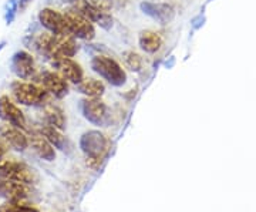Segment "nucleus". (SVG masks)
I'll return each mask as SVG.
<instances>
[{
  "instance_id": "22",
  "label": "nucleus",
  "mask_w": 256,
  "mask_h": 212,
  "mask_svg": "<svg viewBox=\"0 0 256 212\" xmlns=\"http://www.w3.org/2000/svg\"><path fill=\"white\" fill-rule=\"evenodd\" d=\"M122 58H124L126 66H127L132 73H138V72L142 70V57L138 54L137 52H134V50L124 52Z\"/></svg>"
},
{
  "instance_id": "15",
  "label": "nucleus",
  "mask_w": 256,
  "mask_h": 212,
  "mask_svg": "<svg viewBox=\"0 0 256 212\" xmlns=\"http://www.w3.org/2000/svg\"><path fill=\"white\" fill-rule=\"evenodd\" d=\"M43 137H46L47 141L53 146L57 150H60V151H63L66 154H68V152H72V150H73V144H72V141L67 138L66 136H64L63 132H62V130H57L54 127H52V126H44V127H42V130L38 131Z\"/></svg>"
},
{
  "instance_id": "19",
  "label": "nucleus",
  "mask_w": 256,
  "mask_h": 212,
  "mask_svg": "<svg viewBox=\"0 0 256 212\" xmlns=\"http://www.w3.org/2000/svg\"><path fill=\"white\" fill-rule=\"evenodd\" d=\"M42 108H43L44 118H46V122L48 126H52L57 130H62V131L66 128L67 118H66V114H64L63 108L60 106L50 102H47L46 106H43Z\"/></svg>"
},
{
  "instance_id": "8",
  "label": "nucleus",
  "mask_w": 256,
  "mask_h": 212,
  "mask_svg": "<svg viewBox=\"0 0 256 212\" xmlns=\"http://www.w3.org/2000/svg\"><path fill=\"white\" fill-rule=\"evenodd\" d=\"M82 112L84 118L98 127L108 126L111 120L108 106L101 98H88L86 97L82 102Z\"/></svg>"
},
{
  "instance_id": "27",
  "label": "nucleus",
  "mask_w": 256,
  "mask_h": 212,
  "mask_svg": "<svg viewBox=\"0 0 256 212\" xmlns=\"http://www.w3.org/2000/svg\"><path fill=\"white\" fill-rule=\"evenodd\" d=\"M4 152H6V148L0 142V162H2V158L4 157Z\"/></svg>"
},
{
  "instance_id": "11",
  "label": "nucleus",
  "mask_w": 256,
  "mask_h": 212,
  "mask_svg": "<svg viewBox=\"0 0 256 212\" xmlns=\"http://www.w3.org/2000/svg\"><path fill=\"white\" fill-rule=\"evenodd\" d=\"M0 120L23 131L28 128V120H26L24 112L20 110V107L8 94L0 96Z\"/></svg>"
},
{
  "instance_id": "7",
  "label": "nucleus",
  "mask_w": 256,
  "mask_h": 212,
  "mask_svg": "<svg viewBox=\"0 0 256 212\" xmlns=\"http://www.w3.org/2000/svg\"><path fill=\"white\" fill-rule=\"evenodd\" d=\"M0 176H3L4 180L16 181V182H22L26 185L33 184L37 181L34 170H32L24 162L13 161V160L0 162Z\"/></svg>"
},
{
  "instance_id": "13",
  "label": "nucleus",
  "mask_w": 256,
  "mask_h": 212,
  "mask_svg": "<svg viewBox=\"0 0 256 212\" xmlns=\"http://www.w3.org/2000/svg\"><path fill=\"white\" fill-rule=\"evenodd\" d=\"M140 9L146 16L158 22L160 24H168L175 18L174 8L168 3H162V2L144 0L140 3Z\"/></svg>"
},
{
  "instance_id": "18",
  "label": "nucleus",
  "mask_w": 256,
  "mask_h": 212,
  "mask_svg": "<svg viewBox=\"0 0 256 212\" xmlns=\"http://www.w3.org/2000/svg\"><path fill=\"white\" fill-rule=\"evenodd\" d=\"M162 37L154 30H144L138 36V46L146 54H156L162 47Z\"/></svg>"
},
{
  "instance_id": "21",
  "label": "nucleus",
  "mask_w": 256,
  "mask_h": 212,
  "mask_svg": "<svg viewBox=\"0 0 256 212\" xmlns=\"http://www.w3.org/2000/svg\"><path fill=\"white\" fill-rule=\"evenodd\" d=\"M2 190L4 194H8L12 198V201H22L28 195V185L22 184V182H16V181H10L6 180L2 184Z\"/></svg>"
},
{
  "instance_id": "4",
  "label": "nucleus",
  "mask_w": 256,
  "mask_h": 212,
  "mask_svg": "<svg viewBox=\"0 0 256 212\" xmlns=\"http://www.w3.org/2000/svg\"><path fill=\"white\" fill-rule=\"evenodd\" d=\"M43 87L53 98L62 100L70 92V83L56 70H42L30 80Z\"/></svg>"
},
{
  "instance_id": "1",
  "label": "nucleus",
  "mask_w": 256,
  "mask_h": 212,
  "mask_svg": "<svg viewBox=\"0 0 256 212\" xmlns=\"http://www.w3.org/2000/svg\"><path fill=\"white\" fill-rule=\"evenodd\" d=\"M80 148L86 154V164L92 170H100L106 157L108 156L111 142L108 137L101 131L90 130L82 136Z\"/></svg>"
},
{
  "instance_id": "16",
  "label": "nucleus",
  "mask_w": 256,
  "mask_h": 212,
  "mask_svg": "<svg viewBox=\"0 0 256 212\" xmlns=\"http://www.w3.org/2000/svg\"><path fill=\"white\" fill-rule=\"evenodd\" d=\"M80 46L77 38L72 34H54V53L56 58L58 57H74L78 53ZM54 58V60H56Z\"/></svg>"
},
{
  "instance_id": "24",
  "label": "nucleus",
  "mask_w": 256,
  "mask_h": 212,
  "mask_svg": "<svg viewBox=\"0 0 256 212\" xmlns=\"http://www.w3.org/2000/svg\"><path fill=\"white\" fill-rule=\"evenodd\" d=\"M18 0H9L8 4H6V9H4V20H6V24H12L13 20L18 14Z\"/></svg>"
},
{
  "instance_id": "3",
  "label": "nucleus",
  "mask_w": 256,
  "mask_h": 212,
  "mask_svg": "<svg viewBox=\"0 0 256 212\" xmlns=\"http://www.w3.org/2000/svg\"><path fill=\"white\" fill-rule=\"evenodd\" d=\"M90 67L96 74H98L104 82L112 86V87H121L127 83V72L118 62L108 54H94Z\"/></svg>"
},
{
  "instance_id": "2",
  "label": "nucleus",
  "mask_w": 256,
  "mask_h": 212,
  "mask_svg": "<svg viewBox=\"0 0 256 212\" xmlns=\"http://www.w3.org/2000/svg\"><path fill=\"white\" fill-rule=\"evenodd\" d=\"M10 92L13 100L23 106L43 107L53 100L48 92L38 84L30 80H14L10 84Z\"/></svg>"
},
{
  "instance_id": "29",
  "label": "nucleus",
  "mask_w": 256,
  "mask_h": 212,
  "mask_svg": "<svg viewBox=\"0 0 256 212\" xmlns=\"http://www.w3.org/2000/svg\"><path fill=\"white\" fill-rule=\"evenodd\" d=\"M63 2H66V0H63Z\"/></svg>"
},
{
  "instance_id": "12",
  "label": "nucleus",
  "mask_w": 256,
  "mask_h": 212,
  "mask_svg": "<svg viewBox=\"0 0 256 212\" xmlns=\"http://www.w3.org/2000/svg\"><path fill=\"white\" fill-rule=\"evenodd\" d=\"M50 64L53 67V70L62 74L68 83L74 84V86L82 83V78L86 77L82 67L80 66V63H77L74 60L73 57H58V58L53 60Z\"/></svg>"
},
{
  "instance_id": "25",
  "label": "nucleus",
  "mask_w": 256,
  "mask_h": 212,
  "mask_svg": "<svg viewBox=\"0 0 256 212\" xmlns=\"http://www.w3.org/2000/svg\"><path fill=\"white\" fill-rule=\"evenodd\" d=\"M94 8L102 10V12H111L114 6V0H88Z\"/></svg>"
},
{
  "instance_id": "6",
  "label": "nucleus",
  "mask_w": 256,
  "mask_h": 212,
  "mask_svg": "<svg viewBox=\"0 0 256 212\" xmlns=\"http://www.w3.org/2000/svg\"><path fill=\"white\" fill-rule=\"evenodd\" d=\"M68 34L82 42H92L96 38V26L87 18H84L78 12L68 9L64 12Z\"/></svg>"
},
{
  "instance_id": "20",
  "label": "nucleus",
  "mask_w": 256,
  "mask_h": 212,
  "mask_svg": "<svg viewBox=\"0 0 256 212\" xmlns=\"http://www.w3.org/2000/svg\"><path fill=\"white\" fill-rule=\"evenodd\" d=\"M76 87L82 96L88 98H101V96L106 92V84L92 77H84L82 83H78Z\"/></svg>"
},
{
  "instance_id": "26",
  "label": "nucleus",
  "mask_w": 256,
  "mask_h": 212,
  "mask_svg": "<svg viewBox=\"0 0 256 212\" xmlns=\"http://www.w3.org/2000/svg\"><path fill=\"white\" fill-rule=\"evenodd\" d=\"M33 3V0H18V10L22 13Z\"/></svg>"
},
{
  "instance_id": "9",
  "label": "nucleus",
  "mask_w": 256,
  "mask_h": 212,
  "mask_svg": "<svg viewBox=\"0 0 256 212\" xmlns=\"http://www.w3.org/2000/svg\"><path fill=\"white\" fill-rule=\"evenodd\" d=\"M10 68L18 80H32L37 74L36 60L28 50H18L12 56Z\"/></svg>"
},
{
  "instance_id": "10",
  "label": "nucleus",
  "mask_w": 256,
  "mask_h": 212,
  "mask_svg": "<svg viewBox=\"0 0 256 212\" xmlns=\"http://www.w3.org/2000/svg\"><path fill=\"white\" fill-rule=\"evenodd\" d=\"M37 20H38V24L52 34H56V36L68 34L67 22H66V16L63 12H58L52 8H44L38 12Z\"/></svg>"
},
{
  "instance_id": "23",
  "label": "nucleus",
  "mask_w": 256,
  "mask_h": 212,
  "mask_svg": "<svg viewBox=\"0 0 256 212\" xmlns=\"http://www.w3.org/2000/svg\"><path fill=\"white\" fill-rule=\"evenodd\" d=\"M0 212H38V210L32 205L22 204L20 201H12L10 204H6L4 206H2Z\"/></svg>"
},
{
  "instance_id": "17",
  "label": "nucleus",
  "mask_w": 256,
  "mask_h": 212,
  "mask_svg": "<svg viewBox=\"0 0 256 212\" xmlns=\"http://www.w3.org/2000/svg\"><path fill=\"white\" fill-rule=\"evenodd\" d=\"M28 146H32V148L34 150V152L42 160H44V161H54L56 148L40 132L32 134L28 137Z\"/></svg>"
},
{
  "instance_id": "5",
  "label": "nucleus",
  "mask_w": 256,
  "mask_h": 212,
  "mask_svg": "<svg viewBox=\"0 0 256 212\" xmlns=\"http://www.w3.org/2000/svg\"><path fill=\"white\" fill-rule=\"evenodd\" d=\"M70 4V9L78 12L84 18H87L94 26L111 30L114 26V18L111 16L110 12H102V10L94 8L88 0H66Z\"/></svg>"
},
{
  "instance_id": "14",
  "label": "nucleus",
  "mask_w": 256,
  "mask_h": 212,
  "mask_svg": "<svg viewBox=\"0 0 256 212\" xmlns=\"http://www.w3.org/2000/svg\"><path fill=\"white\" fill-rule=\"evenodd\" d=\"M0 136L8 141L9 146L18 151H26L28 148V137L26 136V132L12 124L8 122L0 124Z\"/></svg>"
},
{
  "instance_id": "28",
  "label": "nucleus",
  "mask_w": 256,
  "mask_h": 212,
  "mask_svg": "<svg viewBox=\"0 0 256 212\" xmlns=\"http://www.w3.org/2000/svg\"><path fill=\"white\" fill-rule=\"evenodd\" d=\"M152 2H158V0H152Z\"/></svg>"
}]
</instances>
